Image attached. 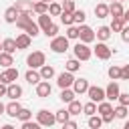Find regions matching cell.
Wrapping results in <instances>:
<instances>
[{
  "mask_svg": "<svg viewBox=\"0 0 129 129\" xmlns=\"http://www.w3.org/2000/svg\"><path fill=\"white\" fill-rule=\"evenodd\" d=\"M26 64H28L30 69H40V67H44V64H46V56H44V52H42V50H34V52H30V54L26 56Z\"/></svg>",
  "mask_w": 129,
  "mask_h": 129,
  "instance_id": "1",
  "label": "cell"
},
{
  "mask_svg": "<svg viewBox=\"0 0 129 129\" xmlns=\"http://www.w3.org/2000/svg\"><path fill=\"white\" fill-rule=\"evenodd\" d=\"M36 121H38L42 127H52V125L56 123V115H54V113H48L46 109H40V111L36 113Z\"/></svg>",
  "mask_w": 129,
  "mask_h": 129,
  "instance_id": "2",
  "label": "cell"
},
{
  "mask_svg": "<svg viewBox=\"0 0 129 129\" xmlns=\"http://www.w3.org/2000/svg\"><path fill=\"white\" fill-rule=\"evenodd\" d=\"M79 38H81V42L89 44V42H93V40L97 38V32H95L91 26H87V24H81V26H79Z\"/></svg>",
  "mask_w": 129,
  "mask_h": 129,
  "instance_id": "3",
  "label": "cell"
},
{
  "mask_svg": "<svg viewBox=\"0 0 129 129\" xmlns=\"http://www.w3.org/2000/svg\"><path fill=\"white\" fill-rule=\"evenodd\" d=\"M73 50H75V58H79V60H89L91 54H93V50H91L89 44H85V42H77Z\"/></svg>",
  "mask_w": 129,
  "mask_h": 129,
  "instance_id": "4",
  "label": "cell"
},
{
  "mask_svg": "<svg viewBox=\"0 0 129 129\" xmlns=\"http://www.w3.org/2000/svg\"><path fill=\"white\" fill-rule=\"evenodd\" d=\"M50 48H52V52H64V50H69V38L67 36H54L50 40Z\"/></svg>",
  "mask_w": 129,
  "mask_h": 129,
  "instance_id": "5",
  "label": "cell"
},
{
  "mask_svg": "<svg viewBox=\"0 0 129 129\" xmlns=\"http://www.w3.org/2000/svg\"><path fill=\"white\" fill-rule=\"evenodd\" d=\"M93 52L97 54V58H101V60H107V58H111V54H113V48H109L105 42H97V46L93 48Z\"/></svg>",
  "mask_w": 129,
  "mask_h": 129,
  "instance_id": "6",
  "label": "cell"
},
{
  "mask_svg": "<svg viewBox=\"0 0 129 129\" xmlns=\"http://www.w3.org/2000/svg\"><path fill=\"white\" fill-rule=\"evenodd\" d=\"M73 83H75V77H73V73H69V71H64V73H60V75L56 77V85H58L60 89H71Z\"/></svg>",
  "mask_w": 129,
  "mask_h": 129,
  "instance_id": "7",
  "label": "cell"
},
{
  "mask_svg": "<svg viewBox=\"0 0 129 129\" xmlns=\"http://www.w3.org/2000/svg\"><path fill=\"white\" fill-rule=\"evenodd\" d=\"M87 95H89V99H91L93 103H103V101L107 99V95H105V89H101V87H89Z\"/></svg>",
  "mask_w": 129,
  "mask_h": 129,
  "instance_id": "8",
  "label": "cell"
},
{
  "mask_svg": "<svg viewBox=\"0 0 129 129\" xmlns=\"http://www.w3.org/2000/svg\"><path fill=\"white\" fill-rule=\"evenodd\" d=\"M18 79V69H14V67H8L2 75H0V83L2 85H10V83H14Z\"/></svg>",
  "mask_w": 129,
  "mask_h": 129,
  "instance_id": "9",
  "label": "cell"
},
{
  "mask_svg": "<svg viewBox=\"0 0 129 129\" xmlns=\"http://www.w3.org/2000/svg\"><path fill=\"white\" fill-rule=\"evenodd\" d=\"M119 83L117 81H111L109 85H107V89H105V95H107V99L109 101H117L119 99Z\"/></svg>",
  "mask_w": 129,
  "mask_h": 129,
  "instance_id": "10",
  "label": "cell"
},
{
  "mask_svg": "<svg viewBox=\"0 0 129 129\" xmlns=\"http://www.w3.org/2000/svg\"><path fill=\"white\" fill-rule=\"evenodd\" d=\"M89 81L87 79H75V83H73V91L77 93V95H83V93H87L89 91Z\"/></svg>",
  "mask_w": 129,
  "mask_h": 129,
  "instance_id": "11",
  "label": "cell"
},
{
  "mask_svg": "<svg viewBox=\"0 0 129 129\" xmlns=\"http://www.w3.org/2000/svg\"><path fill=\"white\" fill-rule=\"evenodd\" d=\"M50 93H52V87H50V83H48V81H40V83L36 85V95H38V97L46 99Z\"/></svg>",
  "mask_w": 129,
  "mask_h": 129,
  "instance_id": "12",
  "label": "cell"
},
{
  "mask_svg": "<svg viewBox=\"0 0 129 129\" xmlns=\"http://www.w3.org/2000/svg\"><path fill=\"white\" fill-rule=\"evenodd\" d=\"M6 97H10L12 101H18V97H22V87L16 83H10L6 89Z\"/></svg>",
  "mask_w": 129,
  "mask_h": 129,
  "instance_id": "13",
  "label": "cell"
},
{
  "mask_svg": "<svg viewBox=\"0 0 129 129\" xmlns=\"http://www.w3.org/2000/svg\"><path fill=\"white\" fill-rule=\"evenodd\" d=\"M123 14H125V10H123V4H121V2H111V4H109V16H113V18H123Z\"/></svg>",
  "mask_w": 129,
  "mask_h": 129,
  "instance_id": "14",
  "label": "cell"
},
{
  "mask_svg": "<svg viewBox=\"0 0 129 129\" xmlns=\"http://www.w3.org/2000/svg\"><path fill=\"white\" fill-rule=\"evenodd\" d=\"M14 40H16V46H18V50H24V48H28V46H30V42H32V36H28L26 32H22V34H18Z\"/></svg>",
  "mask_w": 129,
  "mask_h": 129,
  "instance_id": "15",
  "label": "cell"
},
{
  "mask_svg": "<svg viewBox=\"0 0 129 129\" xmlns=\"http://www.w3.org/2000/svg\"><path fill=\"white\" fill-rule=\"evenodd\" d=\"M16 10L18 12H34V2L32 0H16Z\"/></svg>",
  "mask_w": 129,
  "mask_h": 129,
  "instance_id": "16",
  "label": "cell"
},
{
  "mask_svg": "<svg viewBox=\"0 0 129 129\" xmlns=\"http://www.w3.org/2000/svg\"><path fill=\"white\" fill-rule=\"evenodd\" d=\"M22 30H24V32H26L28 36H32V38L40 34V26H38L36 22H32V20H28V22L24 24V28H22Z\"/></svg>",
  "mask_w": 129,
  "mask_h": 129,
  "instance_id": "17",
  "label": "cell"
},
{
  "mask_svg": "<svg viewBox=\"0 0 129 129\" xmlns=\"http://www.w3.org/2000/svg\"><path fill=\"white\" fill-rule=\"evenodd\" d=\"M18 10H16V6H10V8H6V12H4V20L8 22V24H14L16 22V18H18Z\"/></svg>",
  "mask_w": 129,
  "mask_h": 129,
  "instance_id": "18",
  "label": "cell"
},
{
  "mask_svg": "<svg viewBox=\"0 0 129 129\" xmlns=\"http://www.w3.org/2000/svg\"><path fill=\"white\" fill-rule=\"evenodd\" d=\"M24 79L30 83V85H38L40 81H42V77H40V73H36L34 69H28L26 71V75H24Z\"/></svg>",
  "mask_w": 129,
  "mask_h": 129,
  "instance_id": "19",
  "label": "cell"
},
{
  "mask_svg": "<svg viewBox=\"0 0 129 129\" xmlns=\"http://www.w3.org/2000/svg\"><path fill=\"white\" fill-rule=\"evenodd\" d=\"M2 48H4V52H10V54H14V52L18 50L14 38H4V40H2Z\"/></svg>",
  "mask_w": 129,
  "mask_h": 129,
  "instance_id": "20",
  "label": "cell"
},
{
  "mask_svg": "<svg viewBox=\"0 0 129 129\" xmlns=\"http://www.w3.org/2000/svg\"><path fill=\"white\" fill-rule=\"evenodd\" d=\"M20 103L18 101H10L8 105H6V115H10V117H18V113H20Z\"/></svg>",
  "mask_w": 129,
  "mask_h": 129,
  "instance_id": "21",
  "label": "cell"
},
{
  "mask_svg": "<svg viewBox=\"0 0 129 129\" xmlns=\"http://www.w3.org/2000/svg\"><path fill=\"white\" fill-rule=\"evenodd\" d=\"M95 16L97 18H107L109 16V4H103V2L97 4L95 6Z\"/></svg>",
  "mask_w": 129,
  "mask_h": 129,
  "instance_id": "22",
  "label": "cell"
},
{
  "mask_svg": "<svg viewBox=\"0 0 129 129\" xmlns=\"http://www.w3.org/2000/svg\"><path fill=\"white\" fill-rule=\"evenodd\" d=\"M52 24V18H50V14H38V26H40V30L44 32L48 26Z\"/></svg>",
  "mask_w": 129,
  "mask_h": 129,
  "instance_id": "23",
  "label": "cell"
},
{
  "mask_svg": "<svg viewBox=\"0 0 129 129\" xmlns=\"http://www.w3.org/2000/svg\"><path fill=\"white\" fill-rule=\"evenodd\" d=\"M97 38H99L101 42H107V40L111 38V28H109V26H101V28H97Z\"/></svg>",
  "mask_w": 129,
  "mask_h": 129,
  "instance_id": "24",
  "label": "cell"
},
{
  "mask_svg": "<svg viewBox=\"0 0 129 129\" xmlns=\"http://www.w3.org/2000/svg\"><path fill=\"white\" fill-rule=\"evenodd\" d=\"M0 64H2L4 69L12 67V64H14V58H12V54H10V52H4V50H2V52H0Z\"/></svg>",
  "mask_w": 129,
  "mask_h": 129,
  "instance_id": "25",
  "label": "cell"
},
{
  "mask_svg": "<svg viewBox=\"0 0 129 129\" xmlns=\"http://www.w3.org/2000/svg\"><path fill=\"white\" fill-rule=\"evenodd\" d=\"M64 69H67L69 73H77V71L81 69V60H79V58H71V60L64 62Z\"/></svg>",
  "mask_w": 129,
  "mask_h": 129,
  "instance_id": "26",
  "label": "cell"
},
{
  "mask_svg": "<svg viewBox=\"0 0 129 129\" xmlns=\"http://www.w3.org/2000/svg\"><path fill=\"white\" fill-rule=\"evenodd\" d=\"M40 77H42V81H48V79H52V77H54V69H52L50 64H44V67H40Z\"/></svg>",
  "mask_w": 129,
  "mask_h": 129,
  "instance_id": "27",
  "label": "cell"
},
{
  "mask_svg": "<svg viewBox=\"0 0 129 129\" xmlns=\"http://www.w3.org/2000/svg\"><path fill=\"white\" fill-rule=\"evenodd\" d=\"M75 95H77V93H75L73 89H62V91H60V101H62V103H71V101H75Z\"/></svg>",
  "mask_w": 129,
  "mask_h": 129,
  "instance_id": "28",
  "label": "cell"
},
{
  "mask_svg": "<svg viewBox=\"0 0 129 129\" xmlns=\"http://www.w3.org/2000/svg\"><path fill=\"white\" fill-rule=\"evenodd\" d=\"M48 14H50V16H60V14H62V4L50 2V4H48Z\"/></svg>",
  "mask_w": 129,
  "mask_h": 129,
  "instance_id": "29",
  "label": "cell"
},
{
  "mask_svg": "<svg viewBox=\"0 0 129 129\" xmlns=\"http://www.w3.org/2000/svg\"><path fill=\"white\" fill-rule=\"evenodd\" d=\"M123 26H125V20L123 18H113V22H111V32H121L123 30Z\"/></svg>",
  "mask_w": 129,
  "mask_h": 129,
  "instance_id": "30",
  "label": "cell"
},
{
  "mask_svg": "<svg viewBox=\"0 0 129 129\" xmlns=\"http://www.w3.org/2000/svg\"><path fill=\"white\" fill-rule=\"evenodd\" d=\"M81 111H83V105H81L77 99L69 103V113H71V115H81Z\"/></svg>",
  "mask_w": 129,
  "mask_h": 129,
  "instance_id": "31",
  "label": "cell"
},
{
  "mask_svg": "<svg viewBox=\"0 0 129 129\" xmlns=\"http://www.w3.org/2000/svg\"><path fill=\"white\" fill-rule=\"evenodd\" d=\"M97 113H101V115L113 113V105H111L109 101H103V103H99V107H97Z\"/></svg>",
  "mask_w": 129,
  "mask_h": 129,
  "instance_id": "32",
  "label": "cell"
},
{
  "mask_svg": "<svg viewBox=\"0 0 129 129\" xmlns=\"http://www.w3.org/2000/svg\"><path fill=\"white\" fill-rule=\"evenodd\" d=\"M113 113H115V117H117V119H125V117L129 115V107L119 105V107H115V109H113Z\"/></svg>",
  "mask_w": 129,
  "mask_h": 129,
  "instance_id": "33",
  "label": "cell"
},
{
  "mask_svg": "<svg viewBox=\"0 0 129 129\" xmlns=\"http://www.w3.org/2000/svg\"><path fill=\"white\" fill-rule=\"evenodd\" d=\"M54 115H56V121H58L60 125H62V123H67V121L71 119V113H69V109H60V111H56Z\"/></svg>",
  "mask_w": 129,
  "mask_h": 129,
  "instance_id": "34",
  "label": "cell"
},
{
  "mask_svg": "<svg viewBox=\"0 0 129 129\" xmlns=\"http://www.w3.org/2000/svg\"><path fill=\"white\" fill-rule=\"evenodd\" d=\"M101 125H103V117H99V115H91L89 117V127L91 129H101Z\"/></svg>",
  "mask_w": 129,
  "mask_h": 129,
  "instance_id": "35",
  "label": "cell"
},
{
  "mask_svg": "<svg viewBox=\"0 0 129 129\" xmlns=\"http://www.w3.org/2000/svg\"><path fill=\"white\" fill-rule=\"evenodd\" d=\"M60 22H62L64 26L75 24V16H73V12H64V10H62V14H60Z\"/></svg>",
  "mask_w": 129,
  "mask_h": 129,
  "instance_id": "36",
  "label": "cell"
},
{
  "mask_svg": "<svg viewBox=\"0 0 129 129\" xmlns=\"http://www.w3.org/2000/svg\"><path fill=\"white\" fill-rule=\"evenodd\" d=\"M34 12L36 14H48V4L46 2H34Z\"/></svg>",
  "mask_w": 129,
  "mask_h": 129,
  "instance_id": "37",
  "label": "cell"
},
{
  "mask_svg": "<svg viewBox=\"0 0 129 129\" xmlns=\"http://www.w3.org/2000/svg\"><path fill=\"white\" fill-rule=\"evenodd\" d=\"M83 113H85V115H89V117H91V115H95V113H97V105H95L93 101L85 103V105H83Z\"/></svg>",
  "mask_w": 129,
  "mask_h": 129,
  "instance_id": "38",
  "label": "cell"
},
{
  "mask_svg": "<svg viewBox=\"0 0 129 129\" xmlns=\"http://www.w3.org/2000/svg\"><path fill=\"white\" fill-rule=\"evenodd\" d=\"M109 77H111V81H117V79H121V67H109Z\"/></svg>",
  "mask_w": 129,
  "mask_h": 129,
  "instance_id": "39",
  "label": "cell"
},
{
  "mask_svg": "<svg viewBox=\"0 0 129 129\" xmlns=\"http://www.w3.org/2000/svg\"><path fill=\"white\" fill-rule=\"evenodd\" d=\"M18 119H20L22 123H24V121H30V119H32V111L22 107V109H20V113H18Z\"/></svg>",
  "mask_w": 129,
  "mask_h": 129,
  "instance_id": "40",
  "label": "cell"
},
{
  "mask_svg": "<svg viewBox=\"0 0 129 129\" xmlns=\"http://www.w3.org/2000/svg\"><path fill=\"white\" fill-rule=\"evenodd\" d=\"M67 38L71 40V38H79V26H67Z\"/></svg>",
  "mask_w": 129,
  "mask_h": 129,
  "instance_id": "41",
  "label": "cell"
},
{
  "mask_svg": "<svg viewBox=\"0 0 129 129\" xmlns=\"http://www.w3.org/2000/svg\"><path fill=\"white\" fill-rule=\"evenodd\" d=\"M73 16H75V22H77V24H83V22H85V18H87L85 10H75V12H73Z\"/></svg>",
  "mask_w": 129,
  "mask_h": 129,
  "instance_id": "42",
  "label": "cell"
},
{
  "mask_svg": "<svg viewBox=\"0 0 129 129\" xmlns=\"http://www.w3.org/2000/svg\"><path fill=\"white\" fill-rule=\"evenodd\" d=\"M44 34H46V36H50V38L58 36V26H56V24H50V26L44 30Z\"/></svg>",
  "mask_w": 129,
  "mask_h": 129,
  "instance_id": "43",
  "label": "cell"
},
{
  "mask_svg": "<svg viewBox=\"0 0 129 129\" xmlns=\"http://www.w3.org/2000/svg\"><path fill=\"white\" fill-rule=\"evenodd\" d=\"M62 10L64 12H75L77 8H75V0H64L62 2Z\"/></svg>",
  "mask_w": 129,
  "mask_h": 129,
  "instance_id": "44",
  "label": "cell"
},
{
  "mask_svg": "<svg viewBox=\"0 0 129 129\" xmlns=\"http://www.w3.org/2000/svg\"><path fill=\"white\" fill-rule=\"evenodd\" d=\"M20 129H42V125H40L38 121H36V123H32V121H24Z\"/></svg>",
  "mask_w": 129,
  "mask_h": 129,
  "instance_id": "45",
  "label": "cell"
},
{
  "mask_svg": "<svg viewBox=\"0 0 129 129\" xmlns=\"http://www.w3.org/2000/svg\"><path fill=\"white\" fill-rule=\"evenodd\" d=\"M119 105H125V107H129V93H119Z\"/></svg>",
  "mask_w": 129,
  "mask_h": 129,
  "instance_id": "46",
  "label": "cell"
},
{
  "mask_svg": "<svg viewBox=\"0 0 129 129\" xmlns=\"http://www.w3.org/2000/svg\"><path fill=\"white\" fill-rule=\"evenodd\" d=\"M121 79L123 81H129V64H123L121 67Z\"/></svg>",
  "mask_w": 129,
  "mask_h": 129,
  "instance_id": "47",
  "label": "cell"
},
{
  "mask_svg": "<svg viewBox=\"0 0 129 129\" xmlns=\"http://www.w3.org/2000/svg\"><path fill=\"white\" fill-rule=\"evenodd\" d=\"M62 129H79V125H77L75 121H71V119H69L67 123H62Z\"/></svg>",
  "mask_w": 129,
  "mask_h": 129,
  "instance_id": "48",
  "label": "cell"
},
{
  "mask_svg": "<svg viewBox=\"0 0 129 129\" xmlns=\"http://www.w3.org/2000/svg\"><path fill=\"white\" fill-rule=\"evenodd\" d=\"M121 38H123L125 42H129V26H123V30H121Z\"/></svg>",
  "mask_w": 129,
  "mask_h": 129,
  "instance_id": "49",
  "label": "cell"
},
{
  "mask_svg": "<svg viewBox=\"0 0 129 129\" xmlns=\"http://www.w3.org/2000/svg\"><path fill=\"white\" fill-rule=\"evenodd\" d=\"M101 117H103V123H111L113 117H115V113H107V115H101Z\"/></svg>",
  "mask_w": 129,
  "mask_h": 129,
  "instance_id": "50",
  "label": "cell"
},
{
  "mask_svg": "<svg viewBox=\"0 0 129 129\" xmlns=\"http://www.w3.org/2000/svg\"><path fill=\"white\" fill-rule=\"evenodd\" d=\"M6 89H8V85H2V83H0V97L6 95Z\"/></svg>",
  "mask_w": 129,
  "mask_h": 129,
  "instance_id": "51",
  "label": "cell"
},
{
  "mask_svg": "<svg viewBox=\"0 0 129 129\" xmlns=\"http://www.w3.org/2000/svg\"><path fill=\"white\" fill-rule=\"evenodd\" d=\"M123 20H125V22H129V10H125V14H123Z\"/></svg>",
  "mask_w": 129,
  "mask_h": 129,
  "instance_id": "52",
  "label": "cell"
},
{
  "mask_svg": "<svg viewBox=\"0 0 129 129\" xmlns=\"http://www.w3.org/2000/svg\"><path fill=\"white\" fill-rule=\"evenodd\" d=\"M2 113H6V105H2V103H0V115H2Z\"/></svg>",
  "mask_w": 129,
  "mask_h": 129,
  "instance_id": "53",
  "label": "cell"
},
{
  "mask_svg": "<svg viewBox=\"0 0 129 129\" xmlns=\"http://www.w3.org/2000/svg\"><path fill=\"white\" fill-rule=\"evenodd\" d=\"M0 129H14V127H12V125H2Z\"/></svg>",
  "mask_w": 129,
  "mask_h": 129,
  "instance_id": "54",
  "label": "cell"
},
{
  "mask_svg": "<svg viewBox=\"0 0 129 129\" xmlns=\"http://www.w3.org/2000/svg\"><path fill=\"white\" fill-rule=\"evenodd\" d=\"M123 129H129V121H127V123H125V125H123Z\"/></svg>",
  "mask_w": 129,
  "mask_h": 129,
  "instance_id": "55",
  "label": "cell"
},
{
  "mask_svg": "<svg viewBox=\"0 0 129 129\" xmlns=\"http://www.w3.org/2000/svg\"><path fill=\"white\" fill-rule=\"evenodd\" d=\"M40 2H46V4H48V2H52V0H40Z\"/></svg>",
  "mask_w": 129,
  "mask_h": 129,
  "instance_id": "56",
  "label": "cell"
},
{
  "mask_svg": "<svg viewBox=\"0 0 129 129\" xmlns=\"http://www.w3.org/2000/svg\"><path fill=\"white\" fill-rule=\"evenodd\" d=\"M2 50H4V48H2V42H0V52H2Z\"/></svg>",
  "mask_w": 129,
  "mask_h": 129,
  "instance_id": "57",
  "label": "cell"
},
{
  "mask_svg": "<svg viewBox=\"0 0 129 129\" xmlns=\"http://www.w3.org/2000/svg\"><path fill=\"white\" fill-rule=\"evenodd\" d=\"M113 2H119V0H113Z\"/></svg>",
  "mask_w": 129,
  "mask_h": 129,
  "instance_id": "58",
  "label": "cell"
},
{
  "mask_svg": "<svg viewBox=\"0 0 129 129\" xmlns=\"http://www.w3.org/2000/svg\"><path fill=\"white\" fill-rule=\"evenodd\" d=\"M119 2H123V0H119Z\"/></svg>",
  "mask_w": 129,
  "mask_h": 129,
  "instance_id": "59",
  "label": "cell"
}]
</instances>
